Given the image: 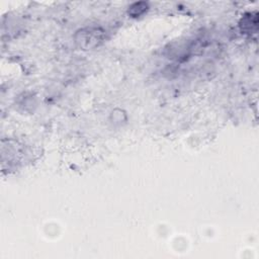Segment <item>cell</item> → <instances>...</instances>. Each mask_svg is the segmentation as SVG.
I'll list each match as a JSON object with an SVG mask.
<instances>
[{
    "label": "cell",
    "instance_id": "2",
    "mask_svg": "<svg viewBox=\"0 0 259 259\" xmlns=\"http://www.w3.org/2000/svg\"><path fill=\"white\" fill-rule=\"evenodd\" d=\"M257 23H258V20H257V15H253L252 13H249L248 16H245L243 19H242V29L248 31V32H253L254 30H256L257 28Z\"/></svg>",
    "mask_w": 259,
    "mask_h": 259
},
{
    "label": "cell",
    "instance_id": "1",
    "mask_svg": "<svg viewBox=\"0 0 259 259\" xmlns=\"http://www.w3.org/2000/svg\"><path fill=\"white\" fill-rule=\"evenodd\" d=\"M104 33L100 28L89 27L86 29L80 30L76 34V42L84 49H92L103 40Z\"/></svg>",
    "mask_w": 259,
    "mask_h": 259
}]
</instances>
